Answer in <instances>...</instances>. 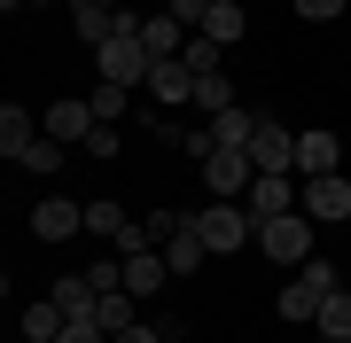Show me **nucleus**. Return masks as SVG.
I'll return each mask as SVG.
<instances>
[{"instance_id":"f257e3e1","label":"nucleus","mask_w":351,"mask_h":343,"mask_svg":"<svg viewBox=\"0 0 351 343\" xmlns=\"http://www.w3.org/2000/svg\"><path fill=\"white\" fill-rule=\"evenodd\" d=\"M336 289H343V281H336V266H328V257H304V266H297V281L274 296V312H281V320H320V305H328Z\"/></svg>"},{"instance_id":"f03ea898","label":"nucleus","mask_w":351,"mask_h":343,"mask_svg":"<svg viewBox=\"0 0 351 343\" xmlns=\"http://www.w3.org/2000/svg\"><path fill=\"white\" fill-rule=\"evenodd\" d=\"M188 227L203 234V250H211V257H234V250H250V242H258V218L242 211V203H203Z\"/></svg>"},{"instance_id":"7ed1b4c3","label":"nucleus","mask_w":351,"mask_h":343,"mask_svg":"<svg viewBox=\"0 0 351 343\" xmlns=\"http://www.w3.org/2000/svg\"><path fill=\"white\" fill-rule=\"evenodd\" d=\"M313 234H320V218H304V211H281V218L258 227V242H265L274 266H304V257H313Z\"/></svg>"},{"instance_id":"20e7f679","label":"nucleus","mask_w":351,"mask_h":343,"mask_svg":"<svg viewBox=\"0 0 351 343\" xmlns=\"http://www.w3.org/2000/svg\"><path fill=\"white\" fill-rule=\"evenodd\" d=\"M94 71L110 78V86H149V71H156V55L141 47V31H117L110 47H94Z\"/></svg>"},{"instance_id":"39448f33","label":"nucleus","mask_w":351,"mask_h":343,"mask_svg":"<svg viewBox=\"0 0 351 343\" xmlns=\"http://www.w3.org/2000/svg\"><path fill=\"white\" fill-rule=\"evenodd\" d=\"M250 179H258L250 149H211V156H203V188H211V203H234V195H250Z\"/></svg>"},{"instance_id":"423d86ee","label":"nucleus","mask_w":351,"mask_h":343,"mask_svg":"<svg viewBox=\"0 0 351 343\" xmlns=\"http://www.w3.org/2000/svg\"><path fill=\"white\" fill-rule=\"evenodd\" d=\"M297 211H304V218H320V227L351 218V179H343V172H320V179H304V188H297Z\"/></svg>"},{"instance_id":"0eeeda50","label":"nucleus","mask_w":351,"mask_h":343,"mask_svg":"<svg viewBox=\"0 0 351 343\" xmlns=\"http://www.w3.org/2000/svg\"><path fill=\"white\" fill-rule=\"evenodd\" d=\"M32 234H39V242L86 234V203H71V195H39V203H32Z\"/></svg>"},{"instance_id":"6e6552de","label":"nucleus","mask_w":351,"mask_h":343,"mask_svg":"<svg viewBox=\"0 0 351 343\" xmlns=\"http://www.w3.org/2000/svg\"><path fill=\"white\" fill-rule=\"evenodd\" d=\"M39 125H47V140H63V149H86L101 117H94V102H78V94H71V102H55V110H39Z\"/></svg>"},{"instance_id":"1a4fd4ad","label":"nucleus","mask_w":351,"mask_h":343,"mask_svg":"<svg viewBox=\"0 0 351 343\" xmlns=\"http://www.w3.org/2000/svg\"><path fill=\"white\" fill-rule=\"evenodd\" d=\"M149 102L156 110H195V71L180 63V55H164V63L149 71Z\"/></svg>"},{"instance_id":"9d476101","label":"nucleus","mask_w":351,"mask_h":343,"mask_svg":"<svg viewBox=\"0 0 351 343\" xmlns=\"http://www.w3.org/2000/svg\"><path fill=\"white\" fill-rule=\"evenodd\" d=\"M250 164H258V172H297V133L274 125V117H258V133H250Z\"/></svg>"},{"instance_id":"9b49d317","label":"nucleus","mask_w":351,"mask_h":343,"mask_svg":"<svg viewBox=\"0 0 351 343\" xmlns=\"http://www.w3.org/2000/svg\"><path fill=\"white\" fill-rule=\"evenodd\" d=\"M242 211H250L258 227H265V218H281V211H297V179H289V172H258L250 195H242Z\"/></svg>"},{"instance_id":"f8f14e48","label":"nucleus","mask_w":351,"mask_h":343,"mask_svg":"<svg viewBox=\"0 0 351 343\" xmlns=\"http://www.w3.org/2000/svg\"><path fill=\"white\" fill-rule=\"evenodd\" d=\"M39 133H47V125H39V110H24V102H8V110H0V156H8V164L32 149Z\"/></svg>"},{"instance_id":"ddd939ff","label":"nucleus","mask_w":351,"mask_h":343,"mask_svg":"<svg viewBox=\"0 0 351 343\" xmlns=\"http://www.w3.org/2000/svg\"><path fill=\"white\" fill-rule=\"evenodd\" d=\"M336 164H343V140H336V133H320V125L297 133V172H304V179H320V172H336Z\"/></svg>"},{"instance_id":"4468645a","label":"nucleus","mask_w":351,"mask_h":343,"mask_svg":"<svg viewBox=\"0 0 351 343\" xmlns=\"http://www.w3.org/2000/svg\"><path fill=\"white\" fill-rule=\"evenodd\" d=\"M16 328H24V343H55V335L71 328V312L55 305V296H39V305H24V312H16Z\"/></svg>"},{"instance_id":"2eb2a0df","label":"nucleus","mask_w":351,"mask_h":343,"mask_svg":"<svg viewBox=\"0 0 351 343\" xmlns=\"http://www.w3.org/2000/svg\"><path fill=\"white\" fill-rule=\"evenodd\" d=\"M86 234H101V242H117V250H141V227L117 203H86Z\"/></svg>"},{"instance_id":"dca6fc26","label":"nucleus","mask_w":351,"mask_h":343,"mask_svg":"<svg viewBox=\"0 0 351 343\" xmlns=\"http://www.w3.org/2000/svg\"><path fill=\"white\" fill-rule=\"evenodd\" d=\"M164 281H172V266H164V250H125V289H133V296H156Z\"/></svg>"},{"instance_id":"f3484780","label":"nucleus","mask_w":351,"mask_h":343,"mask_svg":"<svg viewBox=\"0 0 351 343\" xmlns=\"http://www.w3.org/2000/svg\"><path fill=\"white\" fill-rule=\"evenodd\" d=\"M211 125V149H250V133H258V110H219V117H203Z\"/></svg>"},{"instance_id":"a211bd4d","label":"nucleus","mask_w":351,"mask_h":343,"mask_svg":"<svg viewBox=\"0 0 351 343\" xmlns=\"http://www.w3.org/2000/svg\"><path fill=\"white\" fill-rule=\"evenodd\" d=\"M141 47L164 63V55H180V47H188V24H180V16H141Z\"/></svg>"},{"instance_id":"6ab92c4d","label":"nucleus","mask_w":351,"mask_h":343,"mask_svg":"<svg viewBox=\"0 0 351 343\" xmlns=\"http://www.w3.org/2000/svg\"><path fill=\"white\" fill-rule=\"evenodd\" d=\"M203 257H211V250H203V234H195V227H180L172 242H164V266H172V281H188Z\"/></svg>"},{"instance_id":"aec40b11","label":"nucleus","mask_w":351,"mask_h":343,"mask_svg":"<svg viewBox=\"0 0 351 343\" xmlns=\"http://www.w3.org/2000/svg\"><path fill=\"white\" fill-rule=\"evenodd\" d=\"M242 31H250V16H242V0H219V8L203 16V39H219V47H234Z\"/></svg>"},{"instance_id":"412c9836","label":"nucleus","mask_w":351,"mask_h":343,"mask_svg":"<svg viewBox=\"0 0 351 343\" xmlns=\"http://www.w3.org/2000/svg\"><path fill=\"white\" fill-rule=\"evenodd\" d=\"M47 296H55V305H63L71 320H94V305H101V296H94V281H86V273H71V281H55V289H47Z\"/></svg>"},{"instance_id":"4be33fe9","label":"nucleus","mask_w":351,"mask_h":343,"mask_svg":"<svg viewBox=\"0 0 351 343\" xmlns=\"http://www.w3.org/2000/svg\"><path fill=\"white\" fill-rule=\"evenodd\" d=\"M94 320H101V328H110V335H125L133 320H141V296H133V289H117V296H101V305H94Z\"/></svg>"},{"instance_id":"5701e85b","label":"nucleus","mask_w":351,"mask_h":343,"mask_svg":"<svg viewBox=\"0 0 351 343\" xmlns=\"http://www.w3.org/2000/svg\"><path fill=\"white\" fill-rule=\"evenodd\" d=\"M195 110H203V117L234 110V78H226V71H211V78H195Z\"/></svg>"},{"instance_id":"b1692460","label":"nucleus","mask_w":351,"mask_h":343,"mask_svg":"<svg viewBox=\"0 0 351 343\" xmlns=\"http://www.w3.org/2000/svg\"><path fill=\"white\" fill-rule=\"evenodd\" d=\"M86 102H94V117H101V125H117V117H133V86H110V78H101Z\"/></svg>"},{"instance_id":"393cba45","label":"nucleus","mask_w":351,"mask_h":343,"mask_svg":"<svg viewBox=\"0 0 351 343\" xmlns=\"http://www.w3.org/2000/svg\"><path fill=\"white\" fill-rule=\"evenodd\" d=\"M313 328H320L328 343H351V296H343V289H336V296L320 305V320H313Z\"/></svg>"},{"instance_id":"a878e982","label":"nucleus","mask_w":351,"mask_h":343,"mask_svg":"<svg viewBox=\"0 0 351 343\" xmlns=\"http://www.w3.org/2000/svg\"><path fill=\"white\" fill-rule=\"evenodd\" d=\"M63 156H71V149H63V140H47V133H39V140H32V149H24V156H16V172H63Z\"/></svg>"},{"instance_id":"bb28decb","label":"nucleus","mask_w":351,"mask_h":343,"mask_svg":"<svg viewBox=\"0 0 351 343\" xmlns=\"http://www.w3.org/2000/svg\"><path fill=\"white\" fill-rule=\"evenodd\" d=\"M219 55H226L219 39H203V31H188V47H180V63H188L195 78H211V71H219Z\"/></svg>"},{"instance_id":"cd10ccee","label":"nucleus","mask_w":351,"mask_h":343,"mask_svg":"<svg viewBox=\"0 0 351 343\" xmlns=\"http://www.w3.org/2000/svg\"><path fill=\"white\" fill-rule=\"evenodd\" d=\"M180 227H188L180 211H149V218H141V250H164V242H172Z\"/></svg>"},{"instance_id":"c85d7f7f","label":"nucleus","mask_w":351,"mask_h":343,"mask_svg":"<svg viewBox=\"0 0 351 343\" xmlns=\"http://www.w3.org/2000/svg\"><path fill=\"white\" fill-rule=\"evenodd\" d=\"M55 343H110V328H101V320H71Z\"/></svg>"},{"instance_id":"c756f323","label":"nucleus","mask_w":351,"mask_h":343,"mask_svg":"<svg viewBox=\"0 0 351 343\" xmlns=\"http://www.w3.org/2000/svg\"><path fill=\"white\" fill-rule=\"evenodd\" d=\"M297 16H304V24H336L343 0H297Z\"/></svg>"},{"instance_id":"7c9ffc66","label":"nucleus","mask_w":351,"mask_h":343,"mask_svg":"<svg viewBox=\"0 0 351 343\" xmlns=\"http://www.w3.org/2000/svg\"><path fill=\"white\" fill-rule=\"evenodd\" d=\"M117 149H125V133H117V125H94V140H86V156H117Z\"/></svg>"},{"instance_id":"2f4dec72","label":"nucleus","mask_w":351,"mask_h":343,"mask_svg":"<svg viewBox=\"0 0 351 343\" xmlns=\"http://www.w3.org/2000/svg\"><path fill=\"white\" fill-rule=\"evenodd\" d=\"M164 16H180V24H195V31H203V16H211V0H172Z\"/></svg>"},{"instance_id":"473e14b6","label":"nucleus","mask_w":351,"mask_h":343,"mask_svg":"<svg viewBox=\"0 0 351 343\" xmlns=\"http://www.w3.org/2000/svg\"><path fill=\"white\" fill-rule=\"evenodd\" d=\"M110 343H164V328H156V320H133V328H125V335H110Z\"/></svg>"},{"instance_id":"72a5a7b5","label":"nucleus","mask_w":351,"mask_h":343,"mask_svg":"<svg viewBox=\"0 0 351 343\" xmlns=\"http://www.w3.org/2000/svg\"><path fill=\"white\" fill-rule=\"evenodd\" d=\"M0 8H8V16H16V8H32V0H0Z\"/></svg>"},{"instance_id":"f704fd0d","label":"nucleus","mask_w":351,"mask_h":343,"mask_svg":"<svg viewBox=\"0 0 351 343\" xmlns=\"http://www.w3.org/2000/svg\"><path fill=\"white\" fill-rule=\"evenodd\" d=\"M94 8H125V0H94Z\"/></svg>"},{"instance_id":"c9c22d12","label":"nucleus","mask_w":351,"mask_h":343,"mask_svg":"<svg viewBox=\"0 0 351 343\" xmlns=\"http://www.w3.org/2000/svg\"><path fill=\"white\" fill-rule=\"evenodd\" d=\"M211 8H219V0H211Z\"/></svg>"}]
</instances>
